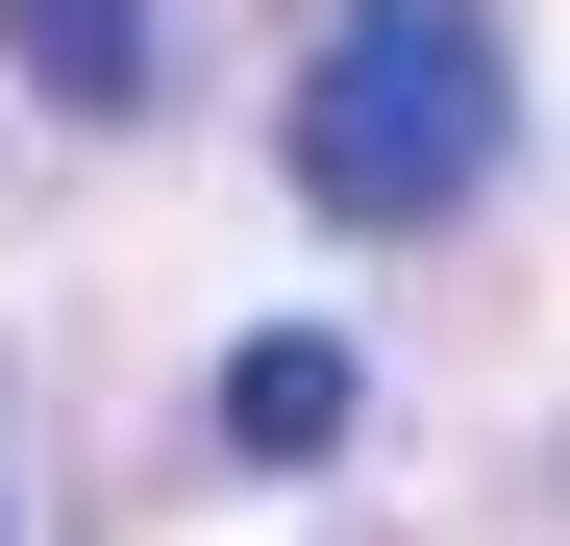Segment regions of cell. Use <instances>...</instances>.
I'll use <instances>...</instances> for the list:
<instances>
[{"mask_svg": "<svg viewBox=\"0 0 570 546\" xmlns=\"http://www.w3.org/2000/svg\"><path fill=\"white\" fill-rule=\"evenodd\" d=\"M497 125H521L497 0H347L298 50V199L323 224H446L471 174H497Z\"/></svg>", "mask_w": 570, "mask_h": 546, "instance_id": "obj_1", "label": "cell"}, {"mask_svg": "<svg viewBox=\"0 0 570 546\" xmlns=\"http://www.w3.org/2000/svg\"><path fill=\"white\" fill-rule=\"evenodd\" d=\"M347 398H372V373H347L323 323H248V348H224V447H248V472H323Z\"/></svg>", "mask_w": 570, "mask_h": 546, "instance_id": "obj_2", "label": "cell"}, {"mask_svg": "<svg viewBox=\"0 0 570 546\" xmlns=\"http://www.w3.org/2000/svg\"><path fill=\"white\" fill-rule=\"evenodd\" d=\"M0 50H26V100H149V0H0Z\"/></svg>", "mask_w": 570, "mask_h": 546, "instance_id": "obj_3", "label": "cell"}]
</instances>
